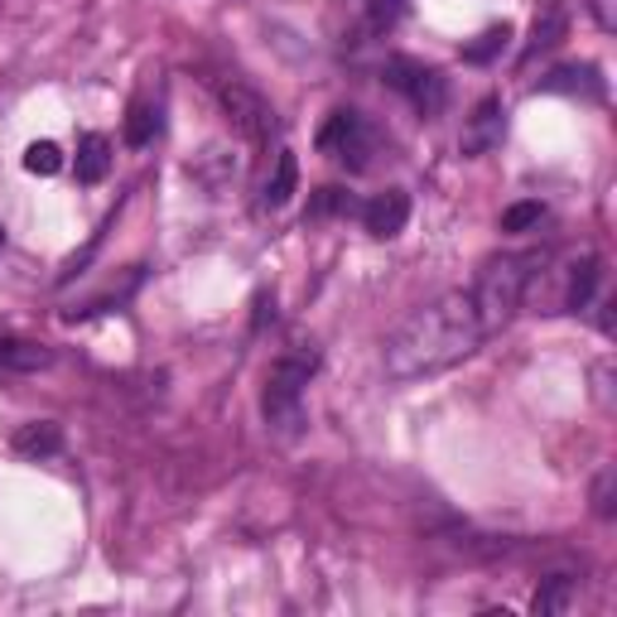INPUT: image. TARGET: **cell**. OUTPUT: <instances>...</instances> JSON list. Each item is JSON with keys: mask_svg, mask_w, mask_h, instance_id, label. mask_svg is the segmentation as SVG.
Wrapping results in <instances>:
<instances>
[{"mask_svg": "<svg viewBox=\"0 0 617 617\" xmlns=\"http://www.w3.org/2000/svg\"><path fill=\"white\" fill-rule=\"evenodd\" d=\"M564 30H570V10H564V0H546V5H540V15H536V24H530L526 58L540 54V48H555L564 39Z\"/></svg>", "mask_w": 617, "mask_h": 617, "instance_id": "cell-10", "label": "cell"}, {"mask_svg": "<svg viewBox=\"0 0 617 617\" xmlns=\"http://www.w3.org/2000/svg\"><path fill=\"white\" fill-rule=\"evenodd\" d=\"M482 319L473 309L468 289H449V295L430 299L410 313L405 323H396V333L386 338V377L391 381H420L434 372H449L454 362L473 357L482 347Z\"/></svg>", "mask_w": 617, "mask_h": 617, "instance_id": "cell-1", "label": "cell"}, {"mask_svg": "<svg viewBox=\"0 0 617 617\" xmlns=\"http://www.w3.org/2000/svg\"><path fill=\"white\" fill-rule=\"evenodd\" d=\"M546 265V251H512V256H492L478 271V285L468 289L473 295V309L482 319V333H498L502 323H512V313L526 305L530 281Z\"/></svg>", "mask_w": 617, "mask_h": 617, "instance_id": "cell-2", "label": "cell"}, {"mask_svg": "<svg viewBox=\"0 0 617 617\" xmlns=\"http://www.w3.org/2000/svg\"><path fill=\"white\" fill-rule=\"evenodd\" d=\"M347 208H353V198L343 188H319V198L309 203V217H329V213H347Z\"/></svg>", "mask_w": 617, "mask_h": 617, "instance_id": "cell-20", "label": "cell"}, {"mask_svg": "<svg viewBox=\"0 0 617 617\" xmlns=\"http://www.w3.org/2000/svg\"><path fill=\"white\" fill-rule=\"evenodd\" d=\"M217 96H222V112L232 116V126L241 130V136L256 140V145L271 140V130H275V112L261 102L256 92L241 88V82H222V92H217Z\"/></svg>", "mask_w": 617, "mask_h": 617, "instance_id": "cell-5", "label": "cell"}, {"mask_svg": "<svg viewBox=\"0 0 617 617\" xmlns=\"http://www.w3.org/2000/svg\"><path fill=\"white\" fill-rule=\"evenodd\" d=\"M24 169H30V174H58V169H64V150H58L54 140H34L30 150H24Z\"/></svg>", "mask_w": 617, "mask_h": 617, "instance_id": "cell-17", "label": "cell"}, {"mask_svg": "<svg viewBox=\"0 0 617 617\" xmlns=\"http://www.w3.org/2000/svg\"><path fill=\"white\" fill-rule=\"evenodd\" d=\"M570 598H574V579L555 574V579H546V584L536 589V598H530V608H536V617H555V613H564V608H570Z\"/></svg>", "mask_w": 617, "mask_h": 617, "instance_id": "cell-14", "label": "cell"}, {"mask_svg": "<svg viewBox=\"0 0 617 617\" xmlns=\"http://www.w3.org/2000/svg\"><path fill=\"white\" fill-rule=\"evenodd\" d=\"M106 174H112V140L82 136L78 140V184H102Z\"/></svg>", "mask_w": 617, "mask_h": 617, "instance_id": "cell-11", "label": "cell"}, {"mask_svg": "<svg viewBox=\"0 0 617 617\" xmlns=\"http://www.w3.org/2000/svg\"><path fill=\"white\" fill-rule=\"evenodd\" d=\"M540 217H546L540 203H516L502 213V232H530V227H540Z\"/></svg>", "mask_w": 617, "mask_h": 617, "instance_id": "cell-19", "label": "cell"}, {"mask_svg": "<svg viewBox=\"0 0 617 617\" xmlns=\"http://www.w3.org/2000/svg\"><path fill=\"white\" fill-rule=\"evenodd\" d=\"M0 247H5V232H0Z\"/></svg>", "mask_w": 617, "mask_h": 617, "instance_id": "cell-23", "label": "cell"}, {"mask_svg": "<svg viewBox=\"0 0 617 617\" xmlns=\"http://www.w3.org/2000/svg\"><path fill=\"white\" fill-rule=\"evenodd\" d=\"M381 78L391 82L396 92H405L425 116H434L444 106V78L434 68H425V64H415V58H386Z\"/></svg>", "mask_w": 617, "mask_h": 617, "instance_id": "cell-4", "label": "cell"}, {"mask_svg": "<svg viewBox=\"0 0 617 617\" xmlns=\"http://www.w3.org/2000/svg\"><path fill=\"white\" fill-rule=\"evenodd\" d=\"M362 222H367V232L372 237H381V241H391V237H401L405 232V222H410V193L405 188H386L377 193V198L362 208Z\"/></svg>", "mask_w": 617, "mask_h": 617, "instance_id": "cell-7", "label": "cell"}, {"mask_svg": "<svg viewBox=\"0 0 617 617\" xmlns=\"http://www.w3.org/2000/svg\"><path fill=\"white\" fill-rule=\"evenodd\" d=\"M319 145L323 150H338V160H347L353 169L367 164V126H362L357 112H333V121L319 130Z\"/></svg>", "mask_w": 617, "mask_h": 617, "instance_id": "cell-6", "label": "cell"}, {"mask_svg": "<svg viewBox=\"0 0 617 617\" xmlns=\"http://www.w3.org/2000/svg\"><path fill=\"white\" fill-rule=\"evenodd\" d=\"M594 506H598V516H613V473H603V478H598Z\"/></svg>", "mask_w": 617, "mask_h": 617, "instance_id": "cell-22", "label": "cell"}, {"mask_svg": "<svg viewBox=\"0 0 617 617\" xmlns=\"http://www.w3.org/2000/svg\"><path fill=\"white\" fill-rule=\"evenodd\" d=\"M48 347L39 343H24V338H0V367L10 372H44L48 367Z\"/></svg>", "mask_w": 617, "mask_h": 617, "instance_id": "cell-13", "label": "cell"}, {"mask_svg": "<svg viewBox=\"0 0 617 617\" xmlns=\"http://www.w3.org/2000/svg\"><path fill=\"white\" fill-rule=\"evenodd\" d=\"M498 140H502V102L498 96H482L478 112L468 116V130L458 145H464V155H488Z\"/></svg>", "mask_w": 617, "mask_h": 617, "instance_id": "cell-8", "label": "cell"}, {"mask_svg": "<svg viewBox=\"0 0 617 617\" xmlns=\"http://www.w3.org/2000/svg\"><path fill=\"white\" fill-rule=\"evenodd\" d=\"M155 130H160V121H155L150 106H145V102L130 106V112H126V145H130V150H145V145L155 140Z\"/></svg>", "mask_w": 617, "mask_h": 617, "instance_id": "cell-16", "label": "cell"}, {"mask_svg": "<svg viewBox=\"0 0 617 617\" xmlns=\"http://www.w3.org/2000/svg\"><path fill=\"white\" fill-rule=\"evenodd\" d=\"M295 184H299V164H295V155H289V150H281V155H275V174L265 179L261 213L285 208V203H289V193H295Z\"/></svg>", "mask_w": 617, "mask_h": 617, "instance_id": "cell-12", "label": "cell"}, {"mask_svg": "<svg viewBox=\"0 0 617 617\" xmlns=\"http://www.w3.org/2000/svg\"><path fill=\"white\" fill-rule=\"evenodd\" d=\"M319 367L313 353H285L281 362L271 367L265 377V396H261V410H265V425L281 430V434H299L305 430V386Z\"/></svg>", "mask_w": 617, "mask_h": 617, "instance_id": "cell-3", "label": "cell"}, {"mask_svg": "<svg viewBox=\"0 0 617 617\" xmlns=\"http://www.w3.org/2000/svg\"><path fill=\"white\" fill-rule=\"evenodd\" d=\"M58 444H64L58 425H24L15 434V454H24V458H44V454H54Z\"/></svg>", "mask_w": 617, "mask_h": 617, "instance_id": "cell-15", "label": "cell"}, {"mask_svg": "<svg viewBox=\"0 0 617 617\" xmlns=\"http://www.w3.org/2000/svg\"><path fill=\"white\" fill-rule=\"evenodd\" d=\"M603 281V261L594 251H584L570 271H564V295H560V309H584L589 299H594V289Z\"/></svg>", "mask_w": 617, "mask_h": 617, "instance_id": "cell-9", "label": "cell"}, {"mask_svg": "<svg viewBox=\"0 0 617 617\" xmlns=\"http://www.w3.org/2000/svg\"><path fill=\"white\" fill-rule=\"evenodd\" d=\"M367 15H372V24H377V30H391V24L405 15V0H372Z\"/></svg>", "mask_w": 617, "mask_h": 617, "instance_id": "cell-21", "label": "cell"}, {"mask_svg": "<svg viewBox=\"0 0 617 617\" xmlns=\"http://www.w3.org/2000/svg\"><path fill=\"white\" fill-rule=\"evenodd\" d=\"M506 39H512V30H506V24H498V30L478 34V39L464 48V58H468V64H488V58H498L502 48H506Z\"/></svg>", "mask_w": 617, "mask_h": 617, "instance_id": "cell-18", "label": "cell"}]
</instances>
